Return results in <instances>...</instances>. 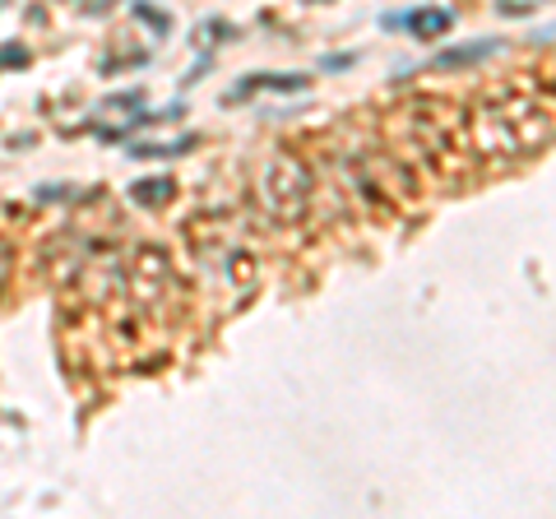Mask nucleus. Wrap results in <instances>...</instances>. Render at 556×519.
I'll use <instances>...</instances> for the list:
<instances>
[{
  "label": "nucleus",
  "mask_w": 556,
  "mask_h": 519,
  "mask_svg": "<svg viewBox=\"0 0 556 519\" xmlns=\"http://www.w3.org/2000/svg\"><path fill=\"white\" fill-rule=\"evenodd\" d=\"M386 28H413V38H441V33H450V10H413V14H386L380 20Z\"/></svg>",
  "instance_id": "nucleus-1"
},
{
  "label": "nucleus",
  "mask_w": 556,
  "mask_h": 519,
  "mask_svg": "<svg viewBox=\"0 0 556 519\" xmlns=\"http://www.w3.org/2000/svg\"><path fill=\"white\" fill-rule=\"evenodd\" d=\"M306 84H311V75H251V79H241L237 89H228V102L251 98V93H260V89H274V93H302Z\"/></svg>",
  "instance_id": "nucleus-2"
},
{
  "label": "nucleus",
  "mask_w": 556,
  "mask_h": 519,
  "mask_svg": "<svg viewBox=\"0 0 556 519\" xmlns=\"http://www.w3.org/2000/svg\"><path fill=\"white\" fill-rule=\"evenodd\" d=\"M501 42L496 38H486V42H468V47H450L437 56V71H455V65H473V61H486V56H496Z\"/></svg>",
  "instance_id": "nucleus-3"
},
{
  "label": "nucleus",
  "mask_w": 556,
  "mask_h": 519,
  "mask_svg": "<svg viewBox=\"0 0 556 519\" xmlns=\"http://www.w3.org/2000/svg\"><path fill=\"white\" fill-rule=\"evenodd\" d=\"M172 177H149V181H130V200L135 204H144V210H159V204L172 200Z\"/></svg>",
  "instance_id": "nucleus-4"
},
{
  "label": "nucleus",
  "mask_w": 556,
  "mask_h": 519,
  "mask_svg": "<svg viewBox=\"0 0 556 519\" xmlns=\"http://www.w3.org/2000/svg\"><path fill=\"white\" fill-rule=\"evenodd\" d=\"M0 65H28V51L24 47H0Z\"/></svg>",
  "instance_id": "nucleus-5"
},
{
  "label": "nucleus",
  "mask_w": 556,
  "mask_h": 519,
  "mask_svg": "<svg viewBox=\"0 0 556 519\" xmlns=\"http://www.w3.org/2000/svg\"><path fill=\"white\" fill-rule=\"evenodd\" d=\"M357 56H353V51H343V56H325L320 65H325V71H339V65H353Z\"/></svg>",
  "instance_id": "nucleus-6"
},
{
  "label": "nucleus",
  "mask_w": 556,
  "mask_h": 519,
  "mask_svg": "<svg viewBox=\"0 0 556 519\" xmlns=\"http://www.w3.org/2000/svg\"><path fill=\"white\" fill-rule=\"evenodd\" d=\"M5 274H10V246L0 241V283H5Z\"/></svg>",
  "instance_id": "nucleus-7"
},
{
  "label": "nucleus",
  "mask_w": 556,
  "mask_h": 519,
  "mask_svg": "<svg viewBox=\"0 0 556 519\" xmlns=\"http://www.w3.org/2000/svg\"><path fill=\"white\" fill-rule=\"evenodd\" d=\"M5 5H10V0H0V10H5Z\"/></svg>",
  "instance_id": "nucleus-8"
}]
</instances>
